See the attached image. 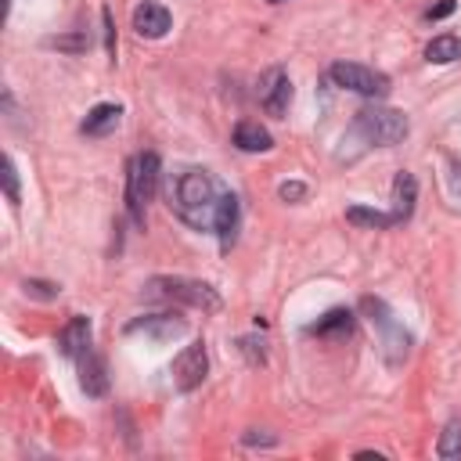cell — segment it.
Returning <instances> with one entry per match:
<instances>
[{
	"label": "cell",
	"mask_w": 461,
	"mask_h": 461,
	"mask_svg": "<svg viewBox=\"0 0 461 461\" xmlns=\"http://www.w3.org/2000/svg\"><path fill=\"white\" fill-rule=\"evenodd\" d=\"M328 79L342 90H353L360 97H385L389 94V76L378 72V68H367V65H357V61H335L328 68Z\"/></svg>",
	"instance_id": "5"
},
{
	"label": "cell",
	"mask_w": 461,
	"mask_h": 461,
	"mask_svg": "<svg viewBox=\"0 0 461 461\" xmlns=\"http://www.w3.org/2000/svg\"><path fill=\"white\" fill-rule=\"evenodd\" d=\"M158 180H162V162L155 151H140L130 158V173H126V205H130V216L133 223L144 227V209L148 202L155 198L158 191Z\"/></svg>",
	"instance_id": "4"
},
{
	"label": "cell",
	"mask_w": 461,
	"mask_h": 461,
	"mask_svg": "<svg viewBox=\"0 0 461 461\" xmlns=\"http://www.w3.org/2000/svg\"><path fill=\"white\" fill-rule=\"evenodd\" d=\"M346 220L357 223V227H375V230L396 227L393 212H378V209H364V205H349V209H346Z\"/></svg>",
	"instance_id": "18"
},
{
	"label": "cell",
	"mask_w": 461,
	"mask_h": 461,
	"mask_svg": "<svg viewBox=\"0 0 461 461\" xmlns=\"http://www.w3.org/2000/svg\"><path fill=\"white\" fill-rule=\"evenodd\" d=\"M47 47H58V50H83V47H90V40H86V36H50Z\"/></svg>",
	"instance_id": "23"
},
{
	"label": "cell",
	"mask_w": 461,
	"mask_h": 461,
	"mask_svg": "<svg viewBox=\"0 0 461 461\" xmlns=\"http://www.w3.org/2000/svg\"><path fill=\"white\" fill-rule=\"evenodd\" d=\"M360 306H364L367 321L382 331V353H385V360H389V364H403V357H407V349H411V335L396 324L393 310H389L382 299H371V295H367Z\"/></svg>",
	"instance_id": "6"
},
{
	"label": "cell",
	"mask_w": 461,
	"mask_h": 461,
	"mask_svg": "<svg viewBox=\"0 0 461 461\" xmlns=\"http://www.w3.org/2000/svg\"><path fill=\"white\" fill-rule=\"evenodd\" d=\"M425 58H429V61H436V65L461 61V36H454V32L432 36V40H429V47H425Z\"/></svg>",
	"instance_id": "17"
},
{
	"label": "cell",
	"mask_w": 461,
	"mask_h": 461,
	"mask_svg": "<svg viewBox=\"0 0 461 461\" xmlns=\"http://www.w3.org/2000/svg\"><path fill=\"white\" fill-rule=\"evenodd\" d=\"M256 94H259V104L267 108V115L285 119L288 101H292V83H288L285 68H267L263 79H259V90H256Z\"/></svg>",
	"instance_id": "9"
},
{
	"label": "cell",
	"mask_w": 461,
	"mask_h": 461,
	"mask_svg": "<svg viewBox=\"0 0 461 461\" xmlns=\"http://www.w3.org/2000/svg\"><path fill=\"white\" fill-rule=\"evenodd\" d=\"M267 4H281V0H267Z\"/></svg>",
	"instance_id": "28"
},
{
	"label": "cell",
	"mask_w": 461,
	"mask_h": 461,
	"mask_svg": "<svg viewBox=\"0 0 461 461\" xmlns=\"http://www.w3.org/2000/svg\"><path fill=\"white\" fill-rule=\"evenodd\" d=\"M414 202H418V180H414V173L400 169L396 180H393V209H389L393 220L403 223V220L414 212Z\"/></svg>",
	"instance_id": "14"
},
{
	"label": "cell",
	"mask_w": 461,
	"mask_h": 461,
	"mask_svg": "<svg viewBox=\"0 0 461 461\" xmlns=\"http://www.w3.org/2000/svg\"><path fill=\"white\" fill-rule=\"evenodd\" d=\"M436 454H439V457H461V418L447 421V429L439 432Z\"/></svg>",
	"instance_id": "20"
},
{
	"label": "cell",
	"mask_w": 461,
	"mask_h": 461,
	"mask_svg": "<svg viewBox=\"0 0 461 461\" xmlns=\"http://www.w3.org/2000/svg\"><path fill=\"white\" fill-rule=\"evenodd\" d=\"M90 331H94L90 317H72V321L58 331V353L68 357V360H79V357L90 349Z\"/></svg>",
	"instance_id": "12"
},
{
	"label": "cell",
	"mask_w": 461,
	"mask_h": 461,
	"mask_svg": "<svg viewBox=\"0 0 461 461\" xmlns=\"http://www.w3.org/2000/svg\"><path fill=\"white\" fill-rule=\"evenodd\" d=\"M22 288H25V295H32V299H58V285H50V281H22Z\"/></svg>",
	"instance_id": "22"
},
{
	"label": "cell",
	"mask_w": 461,
	"mask_h": 461,
	"mask_svg": "<svg viewBox=\"0 0 461 461\" xmlns=\"http://www.w3.org/2000/svg\"><path fill=\"white\" fill-rule=\"evenodd\" d=\"M126 335H144L151 342H173L187 335V321L180 313H140L126 324Z\"/></svg>",
	"instance_id": "8"
},
{
	"label": "cell",
	"mask_w": 461,
	"mask_h": 461,
	"mask_svg": "<svg viewBox=\"0 0 461 461\" xmlns=\"http://www.w3.org/2000/svg\"><path fill=\"white\" fill-rule=\"evenodd\" d=\"M119 119H122V108L119 104H94L86 112V119L79 122V130L86 137H104V133H112L119 126Z\"/></svg>",
	"instance_id": "15"
},
{
	"label": "cell",
	"mask_w": 461,
	"mask_h": 461,
	"mask_svg": "<svg viewBox=\"0 0 461 461\" xmlns=\"http://www.w3.org/2000/svg\"><path fill=\"white\" fill-rule=\"evenodd\" d=\"M144 295L151 299H169V303H184V306H194V310H205V313H216L223 306L220 292L205 281H194V277H180V274H158L144 285Z\"/></svg>",
	"instance_id": "3"
},
{
	"label": "cell",
	"mask_w": 461,
	"mask_h": 461,
	"mask_svg": "<svg viewBox=\"0 0 461 461\" xmlns=\"http://www.w3.org/2000/svg\"><path fill=\"white\" fill-rule=\"evenodd\" d=\"M76 364H79V385H83V393H86V396H104V393H108V367H104V357L94 353V349H86Z\"/></svg>",
	"instance_id": "13"
},
{
	"label": "cell",
	"mask_w": 461,
	"mask_h": 461,
	"mask_svg": "<svg viewBox=\"0 0 461 461\" xmlns=\"http://www.w3.org/2000/svg\"><path fill=\"white\" fill-rule=\"evenodd\" d=\"M169 25H173V18H169V11H166L162 4L144 0V4L133 7V29H137V36H144V40H162V36L169 32Z\"/></svg>",
	"instance_id": "10"
},
{
	"label": "cell",
	"mask_w": 461,
	"mask_h": 461,
	"mask_svg": "<svg viewBox=\"0 0 461 461\" xmlns=\"http://www.w3.org/2000/svg\"><path fill=\"white\" fill-rule=\"evenodd\" d=\"M101 18H104V43H108V54H115V29H112V11L104 7V11H101Z\"/></svg>",
	"instance_id": "25"
},
{
	"label": "cell",
	"mask_w": 461,
	"mask_h": 461,
	"mask_svg": "<svg viewBox=\"0 0 461 461\" xmlns=\"http://www.w3.org/2000/svg\"><path fill=\"white\" fill-rule=\"evenodd\" d=\"M220 198H223V187H220V180H216L209 169L191 166V169H184V173L173 176L169 209H173L184 223H191V227H198V230H212V216H216Z\"/></svg>",
	"instance_id": "1"
},
{
	"label": "cell",
	"mask_w": 461,
	"mask_h": 461,
	"mask_svg": "<svg viewBox=\"0 0 461 461\" xmlns=\"http://www.w3.org/2000/svg\"><path fill=\"white\" fill-rule=\"evenodd\" d=\"M277 194H281L285 202H299V198H306V184L288 180V184H281V187H277Z\"/></svg>",
	"instance_id": "24"
},
{
	"label": "cell",
	"mask_w": 461,
	"mask_h": 461,
	"mask_svg": "<svg viewBox=\"0 0 461 461\" xmlns=\"http://www.w3.org/2000/svg\"><path fill=\"white\" fill-rule=\"evenodd\" d=\"M407 133H411V122H407L403 112L382 108V104H367V108L357 112L353 126H349L346 137H342V144H353V151H349L346 158H353V155H360V151H367V148L400 144Z\"/></svg>",
	"instance_id": "2"
},
{
	"label": "cell",
	"mask_w": 461,
	"mask_h": 461,
	"mask_svg": "<svg viewBox=\"0 0 461 461\" xmlns=\"http://www.w3.org/2000/svg\"><path fill=\"white\" fill-rule=\"evenodd\" d=\"M450 11H454V0H439L436 7H429V11H425V18H429V22H432V18H447Z\"/></svg>",
	"instance_id": "26"
},
{
	"label": "cell",
	"mask_w": 461,
	"mask_h": 461,
	"mask_svg": "<svg viewBox=\"0 0 461 461\" xmlns=\"http://www.w3.org/2000/svg\"><path fill=\"white\" fill-rule=\"evenodd\" d=\"M4 191H7V202L11 205H18V169H14V158L11 155H4Z\"/></svg>",
	"instance_id": "21"
},
{
	"label": "cell",
	"mask_w": 461,
	"mask_h": 461,
	"mask_svg": "<svg viewBox=\"0 0 461 461\" xmlns=\"http://www.w3.org/2000/svg\"><path fill=\"white\" fill-rule=\"evenodd\" d=\"M349 328H353V313H349V310H331V313H324L317 324H310L313 335H328V331L349 335Z\"/></svg>",
	"instance_id": "19"
},
{
	"label": "cell",
	"mask_w": 461,
	"mask_h": 461,
	"mask_svg": "<svg viewBox=\"0 0 461 461\" xmlns=\"http://www.w3.org/2000/svg\"><path fill=\"white\" fill-rule=\"evenodd\" d=\"M7 11H11V0H4V14H7Z\"/></svg>",
	"instance_id": "27"
},
{
	"label": "cell",
	"mask_w": 461,
	"mask_h": 461,
	"mask_svg": "<svg viewBox=\"0 0 461 461\" xmlns=\"http://www.w3.org/2000/svg\"><path fill=\"white\" fill-rule=\"evenodd\" d=\"M234 148L238 151H270L274 148V137H270L267 126H259L252 119H241L234 126Z\"/></svg>",
	"instance_id": "16"
},
{
	"label": "cell",
	"mask_w": 461,
	"mask_h": 461,
	"mask_svg": "<svg viewBox=\"0 0 461 461\" xmlns=\"http://www.w3.org/2000/svg\"><path fill=\"white\" fill-rule=\"evenodd\" d=\"M238 223H241V202H238L234 191H223V198L216 205V216H212V234L220 238V249H230L234 245Z\"/></svg>",
	"instance_id": "11"
},
{
	"label": "cell",
	"mask_w": 461,
	"mask_h": 461,
	"mask_svg": "<svg viewBox=\"0 0 461 461\" xmlns=\"http://www.w3.org/2000/svg\"><path fill=\"white\" fill-rule=\"evenodd\" d=\"M169 375H173V385H176L180 393H194V389L205 382V375H209V353H205V342L198 339V342L184 346V349L176 353Z\"/></svg>",
	"instance_id": "7"
}]
</instances>
